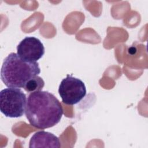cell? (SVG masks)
Returning a JSON list of instances; mask_svg holds the SVG:
<instances>
[{"instance_id": "6da1fadb", "label": "cell", "mask_w": 148, "mask_h": 148, "mask_svg": "<svg viewBox=\"0 0 148 148\" xmlns=\"http://www.w3.org/2000/svg\"><path fill=\"white\" fill-rule=\"evenodd\" d=\"M25 114L31 125L39 129H46L56 125L60 121L63 109L58 99L53 94L39 91L28 95Z\"/></svg>"}, {"instance_id": "7a4b0ae2", "label": "cell", "mask_w": 148, "mask_h": 148, "mask_svg": "<svg viewBox=\"0 0 148 148\" xmlns=\"http://www.w3.org/2000/svg\"><path fill=\"white\" fill-rule=\"evenodd\" d=\"M40 69L37 62H27L17 53H10L3 60L1 79L5 85L11 88H24L31 78L38 76Z\"/></svg>"}, {"instance_id": "3957f363", "label": "cell", "mask_w": 148, "mask_h": 148, "mask_svg": "<svg viewBox=\"0 0 148 148\" xmlns=\"http://www.w3.org/2000/svg\"><path fill=\"white\" fill-rule=\"evenodd\" d=\"M26 95L20 88L8 87L0 92V110L6 117L17 118L25 113Z\"/></svg>"}, {"instance_id": "277c9868", "label": "cell", "mask_w": 148, "mask_h": 148, "mask_svg": "<svg viewBox=\"0 0 148 148\" xmlns=\"http://www.w3.org/2000/svg\"><path fill=\"white\" fill-rule=\"evenodd\" d=\"M86 87L80 79L68 75L59 86L58 93L62 101L69 105L79 102L86 95Z\"/></svg>"}, {"instance_id": "5b68a950", "label": "cell", "mask_w": 148, "mask_h": 148, "mask_svg": "<svg viewBox=\"0 0 148 148\" xmlns=\"http://www.w3.org/2000/svg\"><path fill=\"white\" fill-rule=\"evenodd\" d=\"M45 52L43 44L34 36L25 37L17 46V54L27 62H36L43 57Z\"/></svg>"}, {"instance_id": "8992f818", "label": "cell", "mask_w": 148, "mask_h": 148, "mask_svg": "<svg viewBox=\"0 0 148 148\" xmlns=\"http://www.w3.org/2000/svg\"><path fill=\"white\" fill-rule=\"evenodd\" d=\"M60 139L53 134L45 131L35 132L31 137L29 147H61Z\"/></svg>"}, {"instance_id": "52a82bcc", "label": "cell", "mask_w": 148, "mask_h": 148, "mask_svg": "<svg viewBox=\"0 0 148 148\" xmlns=\"http://www.w3.org/2000/svg\"><path fill=\"white\" fill-rule=\"evenodd\" d=\"M45 86V82L43 79L39 76H36L29 79L25 84L24 89L28 92H34L36 91H42Z\"/></svg>"}]
</instances>
